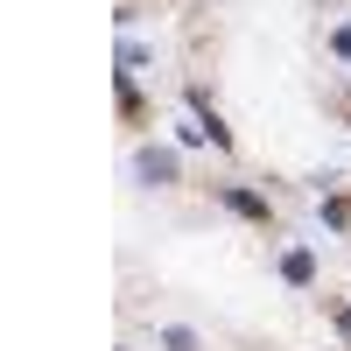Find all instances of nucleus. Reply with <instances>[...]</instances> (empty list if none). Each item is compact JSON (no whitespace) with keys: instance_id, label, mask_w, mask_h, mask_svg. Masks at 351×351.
I'll return each mask as SVG.
<instances>
[{"instance_id":"obj_3","label":"nucleus","mask_w":351,"mask_h":351,"mask_svg":"<svg viewBox=\"0 0 351 351\" xmlns=\"http://www.w3.org/2000/svg\"><path fill=\"white\" fill-rule=\"evenodd\" d=\"M281 281H295V288H309V281H316V260H309L302 246H288V253H281Z\"/></svg>"},{"instance_id":"obj_4","label":"nucleus","mask_w":351,"mask_h":351,"mask_svg":"<svg viewBox=\"0 0 351 351\" xmlns=\"http://www.w3.org/2000/svg\"><path fill=\"white\" fill-rule=\"evenodd\" d=\"M162 351H197V330H190V324H169V330H162Z\"/></svg>"},{"instance_id":"obj_5","label":"nucleus","mask_w":351,"mask_h":351,"mask_svg":"<svg viewBox=\"0 0 351 351\" xmlns=\"http://www.w3.org/2000/svg\"><path fill=\"white\" fill-rule=\"evenodd\" d=\"M324 225H337V232H351V197H324Z\"/></svg>"},{"instance_id":"obj_6","label":"nucleus","mask_w":351,"mask_h":351,"mask_svg":"<svg viewBox=\"0 0 351 351\" xmlns=\"http://www.w3.org/2000/svg\"><path fill=\"white\" fill-rule=\"evenodd\" d=\"M330 49H337L344 64H351V21H337V28H330Z\"/></svg>"},{"instance_id":"obj_2","label":"nucleus","mask_w":351,"mask_h":351,"mask_svg":"<svg viewBox=\"0 0 351 351\" xmlns=\"http://www.w3.org/2000/svg\"><path fill=\"white\" fill-rule=\"evenodd\" d=\"M134 176H141V183H176V148H141Z\"/></svg>"},{"instance_id":"obj_1","label":"nucleus","mask_w":351,"mask_h":351,"mask_svg":"<svg viewBox=\"0 0 351 351\" xmlns=\"http://www.w3.org/2000/svg\"><path fill=\"white\" fill-rule=\"evenodd\" d=\"M218 204L225 211H239V218H253V225H267L274 211H267V197H253V190H239V183H218Z\"/></svg>"}]
</instances>
